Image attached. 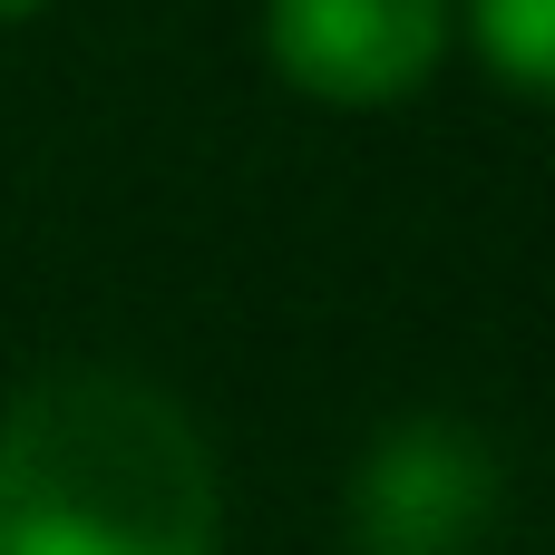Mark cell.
<instances>
[{
    "instance_id": "cell-4",
    "label": "cell",
    "mask_w": 555,
    "mask_h": 555,
    "mask_svg": "<svg viewBox=\"0 0 555 555\" xmlns=\"http://www.w3.org/2000/svg\"><path fill=\"white\" fill-rule=\"evenodd\" d=\"M498 88L555 107V0H449Z\"/></svg>"
},
{
    "instance_id": "cell-5",
    "label": "cell",
    "mask_w": 555,
    "mask_h": 555,
    "mask_svg": "<svg viewBox=\"0 0 555 555\" xmlns=\"http://www.w3.org/2000/svg\"><path fill=\"white\" fill-rule=\"evenodd\" d=\"M49 0H0V29H20V20H39Z\"/></svg>"
},
{
    "instance_id": "cell-3",
    "label": "cell",
    "mask_w": 555,
    "mask_h": 555,
    "mask_svg": "<svg viewBox=\"0 0 555 555\" xmlns=\"http://www.w3.org/2000/svg\"><path fill=\"white\" fill-rule=\"evenodd\" d=\"M459 39L449 0H263V59L293 98L371 117L439 78Z\"/></svg>"
},
{
    "instance_id": "cell-1",
    "label": "cell",
    "mask_w": 555,
    "mask_h": 555,
    "mask_svg": "<svg viewBox=\"0 0 555 555\" xmlns=\"http://www.w3.org/2000/svg\"><path fill=\"white\" fill-rule=\"evenodd\" d=\"M224 468L137 371H39L0 410V555H215Z\"/></svg>"
},
{
    "instance_id": "cell-2",
    "label": "cell",
    "mask_w": 555,
    "mask_h": 555,
    "mask_svg": "<svg viewBox=\"0 0 555 555\" xmlns=\"http://www.w3.org/2000/svg\"><path fill=\"white\" fill-rule=\"evenodd\" d=\"M498 498H507L498 449L468 420L420 410L371 439V459L351 468L341 527H351V555H478V537L498 527Z\"/></svg>"
}]
</instances>
